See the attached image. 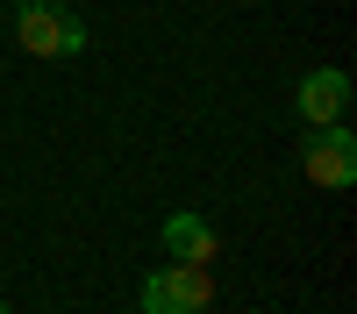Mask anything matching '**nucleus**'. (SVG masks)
<instances>
[{
  "mask_svg": "<svg viewBox=\"0 0 357 314\" xmlns=\"http://www.w3.org/2000/svg\"><path fill=\"white\" fill-rule=\"evenodd\" d=\"M207 300V265H165L143 278V314H200Z\"/></svg>",
  "mask_w": 357,
  "mask_h": 314,
  "instance_id": "nucleus-3",
  "label": "nucleus"
},
{
  "mask_svg": "<svg viewBox=\"0 0 357 314\" xmlns=\"http://www.w3.org/2000/svg\"><path fill=\"white\" fill-rule=\"evenodd\" d=\"M301 171H307L314 186H329V193L357 186V143H350V129H343V122L307 129V143H301Z\"/></svg>",
  "mask_w": 357,
  "mask_h": 314,
  "instance_id": "nucleus-2",
  "label": "nucleus"
},
{
  "mask_svg": "<svg viewBox=\"0 0 357 314\" xmlns=\"http://www.w3.org/2000/svg\"><path fill=\"white\" fill-rule=\"evenodd\" d=\"M15 36H22L29 57H79L86 50V22L72 8H57V0H22Z\"/></svg>",
  "mask_w": 357,
  "mask_h": 314,
  "instance_id": "nucleus-1",
  "label": "nucleus"
},
{
  "mask_svg": "<svg viewBox=\"0 0 357 314\" xmlns=\"http://www.w3.org/2000/svg\"><path fill=\"white\" fill-rule=\"evenodd\" d=\"M293 107H301V122H307V129L343 122V107H350V72H336V65L307 72V79H301V93H293Z\"/></svg>",
  "mask_w": 357,
  "mask_h": 314,
  "instance_id": "nucleus-4",
  "label": "nucleus"
},
{
  "mask_svg": "<svg viewBox=\"0 0 357 314\" xmlns=\"http://www.w3.org/2000/svg\"><path fill=\"white\" fill-rule=\"evenodd\" d=\"M158 243L172 250V265H207V257H215V250H222V243H215V228H207L200 214H172Z\"/></svg>",
  "mask_w": 357,
  "mask_h": 314,
  "instance_id": "nucleus-5",
  "label": "nucleus"
},
{
  "mask_svg": "<svg viewBox=\"0 0 357 314\" xmlns=\"http://www.w3.org/2000/svg\"><path fill=\"white\" fill-rule=\"evenodd\" d=\"M0 314H8V300H0Z\"/></svg>",
  "mask_w": 357,
  "mask_h": 314,
  "instance_id": "nucleus-6",
  "label": "nucleus"
}]
</instances>
